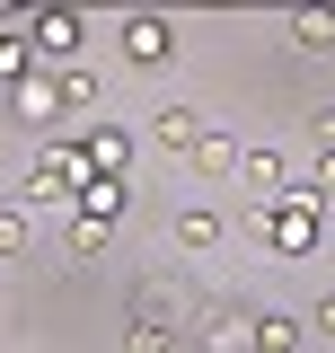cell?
<instances>
[{"label":"cell","mask_w":335,"mask_h":353,"mask_svg":"<svg viewBox=\"0 0 335 353\" xmlns=\"http://www.w3.org/2000/svg\"><path fill=\"white\" fill-rule=\"evenodd\" d=\"M274 256H318V194H274Z\"/></svg>","instance_id":"6da1fadb"},{"label":"cell","mask_w":335,"mask_h":353,"mask_svg":"<svg viewBox=\"0 0 335 353\" xmlns=\"http://www.w3.org/2000/svg\"><path fill=\"white\" fill-rule=\"evenodd\" d=\"M124 62H132V71L176 62V27H168V18H150V9H132V18H124Z\"/></svg>","instance_id":"7a4b0ae2"},{"label":"cell","mask_w":335,"mask_h":353,"mask_svg":"<svg viewBox=\"0 0 335 353\" xmlns=\"http://www.w3.org/2000/svg\"><path fill=\"white\" fill-rule=\"evenodd\" d=\"M27 185H36L44 203H80V194H88V159H80V150H44Z\"/></svg>","instance_id":"3957f363"},{"label":"cell","mask_w":335,"mask_h":353,"mask_svg":"<svg viewBox=\"0 0 335 353\" xmlns=\"http://www.w3.org/2000/svg\"><path fill=\"white\" fill-rule=\"evenodd\" d=\"M80 159H88V176H115V185H124V168H132V132L124 124H97L80 141Z\"/></svg>","instance_id":"277c9868"},{"label":"cell","mask_w":335,"mask_h":353,"mask_svg":"<svg viewBox=\"0 0 335 353\" xmlns=\"http://www.w3.org/2000/svg\"><path fill=\"white\" fill-rule=\"evenodd\" d=\"M9 115H18V124H53V115H62V80H36V71H27V80L9 88Z\"/></svg>","instance_id":"5b68a950"},{"label":"cell","mask_w":335,"mask_h":353,"mask_svg":"<svg viewBox=\"0 0 335 353\" xmlns=\"http://www.w3.org/2000/svg\"><path fill=\"white\" fill-rule=\"evenodd\" d=\"M150 141H159V150H194V141H203L194 106H150Z\"/></svg>","instance_id":"8992f818"},{"label":"cell","mask_w":335,"mask_h":353,"mask_svg":"<svg viewBox=\"0 0 335 353\" xmlns=\"http://www.w3.org/2000/svg\"><path fill=\"white\" fill-rule=\"evenodd\" d=\"M283 36H292L300 53H335V9H292V18H283Z\"/></svg>","instance_id":"52a82bcc"},{"label":"cell","mask_w":335,"mask_h":353,"mask_svg":"<svg viewBox=\"0 0 335 353\" xmlns=\"http://www.w3.org/2000/svg\"><path fill=\"white\" fill-rule=\"evenodd\" d=\"M124 353H176V318H159V309H141L124 327Z\"/></svg>","instance_id":"ba28073f"},{"label":"cell","mask_w":335,"mask_h":353,"mask_svg":"<svg viewBox=\"0 0 335 353\" xmlns=\"http://www.w3.org/2000/svg\"><path fill=\"white\" fill-rule=\"evenodd\" d=\"M115 212H124V185H115V176H88V194H80V221L115 230Z\"/></svg>","instance_id":"9c48e42d"},{"label":"cell","mask_w":335,"mask_h":353,"mask_svg":"<svg viewBox=\"0 0 335 353\" xmlns=\"http://www.w3.org/2000/svg\"><path fill=\"white\" fill-rule=\"evenodd\" d=\"M300 345V318L292 309H256V353H292Z\"/></svg>","instance_id":"30bf717a"},{"label":"cell","mask_w":335,"mask_h":353,"mask_svg":"<svg viewBox=\"0 0 335 353\" xmlns=\"http://www.w3.org/2000/svg\"><path fill=\"white\" fill-rule=\"evenodd\" d=\"M27 36H36L44 53H71V44H80V18H71V9H44V18H27Z\"/></svg>","instance_id":"8fae6325"},{"label":"cell","mask_w":335,"mask_h":353,"mask_svg":"<svg viewBox=\"0 0 335 353\" xmlns=\"http://www.w3.org/2000/svg\"><path fill=\"white\" fill-rule=\"evenodd\" d=\"M203 353H256V318H212V327H203Z\"/></svg>","instance_id":"7c38bea8"},{"label":"cell","mask_w":335,"mask_h":353,"mask_svg":"<svg viewBox=\"0 0 335 353\" xmlns=\"http://www.w3.org/2000/svg\"><path fill=\"white\" fill-rule=\"evenodd\" d=\"M238 176H247V185H256V194H265V203H274V194L292 185V176H283V159H274V150H247V159H238Z\"/></svg>","instance_id":"4fadbf2b"},{"label":"cell","mask_w":335,"mask_h":353,"mask_svg":"<svg viewBox=\"0 0 335 353\" xmlns=\"http://www.w3.org/2000/svg\"><path fill=\"white\" fill-rule=\"evenodd\" d=\"M194 168H203V176H230V168H238V141H230V132H203V141H194Z\"/></svg>","instance_id":"5bb4252c"},{"label":"cell","mask_w":335,"mask_h":353,"mask_svg":"<svg viewBox=\"0 0 335 353\" xmlns=\"http://www.w3.org/2000/svg\"><path fill=\"white\" fill-rule=\"evenodd\" d=\"M221 212H176V248H221Z\"/></svg>","instance_id":"9a60e30c"},{"label":"cell","mask_w":335,"mask_h":353,"mask_svg":"<svg viewBox=\"0 0 335 353\" xmlns=\"http://www.w3.org/2000/svg\"><path fill=\"white\" fill-rule=\"evenodd\" d=\"M0 256H27V212L0 203Z\"/></svg>","instance_id":"2e32d148"},{"label":"cell","mask_w":335,"mask_h":353,"mask_svg":"<svg viewBox=\"0 0 335 353\" xmlns=\"http://www.w3.org/2000/svg\"><path fill=\"white\" fill-rule=\"evenodd\" d=\"M0 80H9V88L27 80V44H18V36H0Z\"/></svg>","instance_id":"e0dca14e"},{"label":"cell","mask_w":335,"mask_h":353,"mask_svg":"<svg viewBox=\"0 0 335 353\" xmlns=\"http://www.w3.org/2000/svg\"><path fill=\"white\" fill-rule=\"evenodd\" d=\"M62 106H97V80L88 71H62Z\"/></svg>","instance_id":"ac0fdd59"},{"label":"cell","mask_w":335,"mask_h":353,"mask_svg":"<svg viewBox=\"0 0 335 353\" xmlns=\"http://www.w3.org/2000/svg\"><path fill=\"white\" fill-rule=\"evenodd\" d=\"M309 194H318V203H335V150L318 159V168H309Z\"/></svg>","instance_id":"d6986e66"},{"label":"cell","mask_w":335,"mask_h":353,"mask_svg":"<svg viewBox=\"0 0 335 353\" xmlns=\"http://www.w3.org/2000/svg\"><path fill=\"white\" fill-rule=\"evenodd\" d=\"M309 132H318V141L335 150V106H318V115H309Z\"/></svg>","instance_id":"ffe728a7"},{"label":"cell","mask_w":335,"mask_h":353,"mask_svg":"<svg viewBox=\"0 0 335 353\" xmlns=\"http://www.w3.org/2000/svg\"><path fill=\"white\" fill-rule=\"evenodd\" d=\"M309 318H318V336H327V345H335V292H327V301H318V309H309Z\"/></svg>","instance_id":"44dd1931"}]
</instances>
